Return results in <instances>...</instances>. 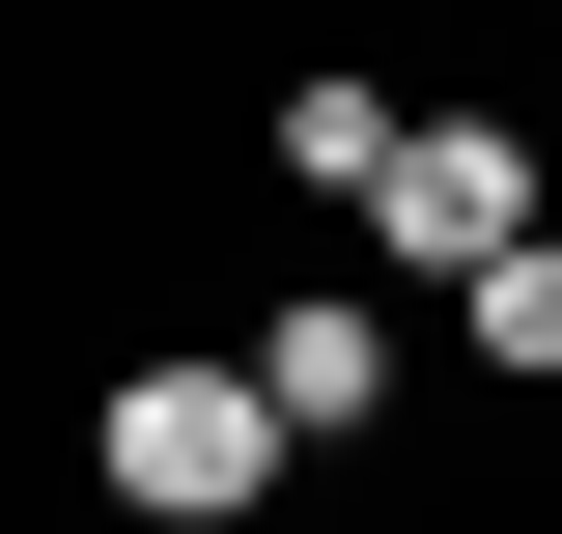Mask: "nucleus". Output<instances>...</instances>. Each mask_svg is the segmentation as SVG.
Listing matches in <instances>:
<instances>
[{
	"label": "nucleus",
	"instance_id": "nucleus-1",
	"mask_svg": "<svg viewBox=\"0 0 562 534\" xmlns=\"http://www.w3.org/2000/svg\"><path fill=\"white\" fill-rule=\"evenodd\" d=\"M281 366H113V422H85V478H113L140 534H225V507H281Z\"/></svg>",
	"mask_w": 562,
	"mask_h": 534
},
{
	"label": "nucleus",
	"instance_id": "nucleus-3",
	"mask_svg": "<svg viewBox=\"0 0 562 534\" xmlns=\"http://www.w3.org/2000/svg\"><path fill=\"white\" fill-rule=\"evenodd\" d=\"M254 366H281V422H310V450H338V422H366V394H394V310H281V337H254Z\"/></svg>",
	"mask_w": 562,
	"mask_h": 534
},
{
	"label": "nucleus",
	"instance_id": "nucleus-2",
	"mask_svg": "<svg viewBox=\"0 0 562 534\" xmlns=\"http://www.w3.org/2000/svg\"><path fill=\"white\" fill-rule=\"evenodd\" d=\"M366 198H394L422 281H479L506 225H535V141H506V113H394V169H366Z\"/></svg>",
	"mask_w": 562,
	"mask_h": 534
},
{
	"label": "nucleus",
	"instance_id": "nucleus-4",
	"mask_svg": "<svg viewBox=\"0 0 562 534\" xmlns=\"http://www.w3.org/2000/svg\"><path fill=\"white\" fill-rule=\"evenodd\" d=\"M450 310H479V366H562V225H506V254L450 281Z\"/></svg>",
	"mask_w": 562,
	"mask_h": 534
}]
</instances>
